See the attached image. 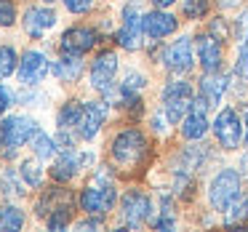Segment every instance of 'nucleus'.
Masks as SVG:
<instances>
[{"label": "nucleus", "instance_id": "obj_23", "mask_svg": "<svg viewBox=\"0 0 248 232\" xmlns=\"http://www.w3.org/2000/svg\"><path fill=\"white\" fill-rule=\"evenodd\" d=\"M24 227V214L16 205H0V232H14Z\"/></svg>", "mask_w": 248, "mask_h": 232}, {"label": "nucleus", "instance_id": "obj_41", "mask_svg": "<svg viewBox=\"0 0 248 232\" xmlns=\"http://www.w3.org/2000/svg\"><path fill=\"white\" fill-rule=\"evenodd\" d=\"M240 0H219V8H232V6H237Z\"/></svg>", "mask_w": 248, "mask_h": 232}, {"label": "nucleus", "instance_id": "obj_18", "mask_svg": "<svg viewBox=\"0 0 248 232\" xmlns=\"http://www.w3.org/2000/svg\"><path fill=\"white\" fill-rule=\"evenodd\" d=\"M198 88H200V96H203L211 107H219L221 96H224V91H227V75H221V72H205V75L200 77Z\"/></svg>", "mask_w": 248, "mask_h": 232}, {"label": "nucleus", "instance_id": "obj_37", "mask_svg": "<svg viewBox=\"0 0 248 232\" xmlns=\"http://www.w3.org/2000/svg\"><path fill=\"white\" fill-rule=\"evenodd\" d=\"M102 227H104L102 216H96V219H86V221H80V224H78V230H102Z\"/></svg>", "mask_w": 248, "mask_h": 232}, {"label": "nucleus", "instance_id": "obj_42", "mask_svg": "<svg viewBox=\"0 0 248 232\" xmlns=\"http://www.w3.org/2000/svg\"><path fill=\"white\" fill-rule=\"evenodd\" d=\"M46 3H54V0H46Z\"/></svg>", "mask_w": 248, "mask_h": 232}, {"label": "nucleus", "instance_id": "obj_11", "mask_svg": "<svg viewBox=\"0 0 248 232\" xmlns=\"http://www.w3.org/2000/svg\"><path fill=\"white\" fill-rule=\"evenodd\" d=\"M46 72H48V59H46L43 51H24L22 59H19V83L24 86H38L43 83Z\"/></svg>", "mask_w": 248, "mask_h": 232}, {"label": "nucleus", "instance_id": "obj_8", "mask_svg": "<svg viewBox=\"0 0 248 232\" xmlns=\"http://www.w3.org/2000/svg\"><path fill=\"white\" fill-rule=\"evenodd\" d=\"M141 16L144 14H139V6L136 3H128V6L123 8V27L118 30V46L125 51H136L141 48V35H144V30H141Z\"/></svg>", "mask_w": 248, "mask_h": 232}, {"label": "nucleus", "instance_id": "obj_26", "mask_svg": "<svg viewBox=\"0 0 248 232\" xmlns=\"http://www.w3.org/2000/svg\"><path fill=\"white\" fill-rule=\"evenodd\" d=\"M19 176H22L30 187H40V184H43V168H38V163H35V160H22Z\"/></svg>", "mask_w": 248, "mask_h": 232}, {"label": "nucleus", "instance_id": "obj_20", "mask_svg": "<svg viewBox=\"0 0 248 232\" xmlns=\"http://www.w3.org/2000/svg\"><path fill=\"white\" fill-rule=\"evenodd\" d=\"M83 109H86V104H80V102H67L64 107L59 109V115H56V123H59V128H67V131L78 128V123H80V118H83Z\"/></svg>", "mask_w": 248, "mask_h": 232}, {"label": "nucleus", "instance_id": "obj_3", "mask_svg": "<svg viewBox=\"0 0 248 232\" xmlns=\"http://www.w3.org/2000/svg\"><path fill=\"white\" fill-rule=\"evenodd\" d=\"M163 112H166L168 123H182L184 115L192 109L195 93L192 86L187 80H171L166 88H163Z\"/></svg>", "mask_w": 248, "mask_h": 232}, {"label": "nucleus", "instance_id": "obj_13", "mask_svg": "<svg viewBox=\"0 0 248 232\" xmlns=\"http://www.w3.org/2000/svg\"><path fill=\"white\" fill-rule=\"evenodd\" d=\"M115 72H118V54H115V51H102V54L91 62V72H88V75H91V88H96V91L104 93L112 86Z\"/></svg>", "mask_w": 248, "mask_h": 232}, {"label": "nucleus", "instance_id": "obj_5", "mask_svg": "<svg viewBox=\"0 0 248 232\" xmlns=\"http://www.w3.org/2000/svg\"><path fill=\"white\" fill-rule=\"evenodd\" d=\"M214 136L219 141L221 150H237L240 141L246 139V128H243V118L232 107L219 109L214 118Z\"/></svg>", "mask_w": 248, "mask_h": 232}, {"label": "nucleus", "instance_id": "obj_16", "mask_svg": "<svg viewBox=\"0 0 248 232\" xmlns=\"http://www.w3.org/2000/svg\"><path fill=\"white\" fill-rule=\"evenodd\" d=\"M107 120V104L102 102H86V109H83V118L80 123H78V136L86 141H91L93 136L99 134V128H102V123Z\"/></svg>", "mask_w": 248, "mask_h": 232}, {"label": "nucleus", "instance_id": "obj_12", "mask_svg": "<svg viewBox=\"0 0 248 232\" xmlns=\"http://www.w3.org/2000/svg\"><path fill=\"white\" fill-rule=\"evenodd\" d=\"M195 46H198V62H200V67H203L205 72H219L221 70V62H224L221 38H216V35H211V32H203V35H198Z\"/></svg>", "mask_w": 248, "mask_h": 232}, {"label": "nucleus", "instance_id": "obj_36", "mask_svg": "<svg viewBox=\"0 0 248 232\" xmlns=\"http://www.w3.org/2000/svg\"><path fill=\"white\" fill-rule=\"evenodd\" d=\"M11 102H14V99H11V91H8L3 83H0V115H3L8 107H11Z\"/></svg>", "mask_w": 248, "mask_h": 232}, {"label": "nucleus", "instance_id": "obj_30", "mask_svg": "<svg viewBox=\"0 0 248 232\" xmlns=\"http://www.w3.org/2000/svg\"><path fill=\"white\" fill-rule=\"evenodd\" d=\"M208 14V0H184V16L187 19H203Z\"/></svg>", "mask_w": 248, "mask_h": 232}, {"label": "nucleus", "instance_id": "obj_35", "mask_svg": "<svg viewBox=\"0 0 248 232\" xmlns=\"http://www.w3.org/2000/svg\"><path fill=\"white\" fill-rule=\"evenodd\" d=\"M208 32L224 40V38H227V24H224V19H214V22H211V30H208Z\"/></svg>", "mask_w": 248, "mask_h": 232}, {"label": "nucleus", "instance_id": "obj_19", "mask_svg": "<svg viewBox=\"0 0 248 232\" xmlns=\"http://www.w3.org/2000/svg\"><path fill=\"white\" fill-rule=\"evenodd\" d=\"M54 75L59 77L62 83H75L78 77L83 75V62L78 54H62L59 62H54Z\"/></svg>", "mask_w": 248, "mask_h": 232}, {"label": "nucleus", "instance_id": "obj_27", "mask_svg": "<svg viewBox=\"0 0 248 232\" xmlns=\"http://www.w3.org/2000/svg\"><path fill=\"white\" fill-rule=\"evenodd\" d=\"M67 224H70V205L67 203L56 205V208L46 216V227H48V230H64Z\"/></svg>", "mask_w": 248, "mask_h": 232}, {"label": "nucleus", "instance_id": "obj_28", "mask_svg": "<svg viewBox=\"0 0 248 232\" xmlns=\"http://www.w3.org/2000/svg\"><path fill=\"white\" fill-rule=\"evenodd\" d=\"M152 224L157 227V230H173V224H176V214H173V203L171 198H163V205H160V219H155Z\"/></svg>", "mask_w": 248, "mask_h": 232}, {"label": "nucleus", "instance_id": "obj_29", "mask_svg": "<svg viewBox=\"0 0 248 232\" xmlns=\"http://www.w3.org/2000/svg\"><path fill=\"white\" fill-rule=\"evenodd\" d=\"M235 75L243 83H248V35L240 40V51H237V62H235Z\"/></svg>", "mask_w": 248, "mask_h": 232}, {"label": "nucleus", "instance_id": "obj_38", "mask_svg": "<svg viewBox=\"0 0 248 232\" xmlns=\"http://www.w3.org/2000/svg\"><path fill=\"white\" fill-rule=\"evenodd\" d=\"M240 176L248 179V150L243 152V157H240Z\"/></svg>", "mask_w": 248, "mask_h": 232}, {"label": "nucleus", "instance_id": "obj_32", "mask_svg": "<svg viewBox=\"0 0 248 232\" xmlns=\"http://www.w3.org/2000/svg\"><path fill=\"white\" fill-rule=\"evenodd\" d=\"M16 22V8L11 0H0V27H11Z\"/></svg>", "mask_w": 248, "mask_h": 232}, {"label": "nucleus", "instance_id": "obj_17", "mask_svg": "<svg viewBox=\"0 0 248 232\" xmlns=\"http://www.w3.org/2000/svg\"><path fill=\"white\" fill-rule=\"evenodd\" d=\"M24 32L30 35V38H43L46 30H51L56 24V14L51 11V8H43V6H32L24 11Z\"/></svg>", "mask_w": 248, "mask_h": 232}, {"label": "nucleus", "instance_id": "obj_22", "mask_svg": "<svg viewBox=\"0 0 248 232\" xmlns=\"http://www.w3.org/2000/svg\"><path fill=\"white\" fill-rule=\"evenodd\" d=\"M246 219H248V195L240 192L235 198V203L224 211V221L230 227H235V224H246Z\"/></svg>", "mask_w": 248, "mask_h": 232}, {"label": "nucleus", "instance_id": "obj_34", "mask_svg": "<svg viewBox=\"0 0 248 232\" xmlns=\"http://www.w3.org/2000/svg\"><path fill=\"white\" fill-rule=\"evenodd\" d=\"M235 32H237V38H246V35H248V11H243L240 16H237Z\"/></svg>", "mask_w": 248, "mask_h": 232}, {"label": "nucleus", "instance_id": "obj_1", "mask_svg": "<svg viewBox=\"0 0 248 232\" xmlns=\"http://www.w3.org/2000/svg\"><path fill=\"white\" fill-rule=\"evenodd\" d=\"M240 184H243L240 171H235V168H221L208 184V203H211V208L224 214V211L235 203L237 195L243 192Z\"/></svg>", "mask_w": 248, "mask_h": 232}, {"label": "nucleus", "instance_id": "obj_24", "mask_svg": "<svg viewBox=\"0 0 248 232\" xmlns=\"http://www.w3.org/2000/svg\"><path fill=\"white\" fill-rule=\"evenodd\" d=\"M56 150H59V147H56V141L51 139L48 134H40L38 131V134L32 136V152H35L38 160H51Z\"/></svg>", "mask_w": 248, "mask_h": 232}, {"label": "nucleus", "instance_id": "obj_6", "mask_svg": "<svg viewBox=\"0 0 248 232\" xmlns=\"http://www.w3.org/2000/svg\"><path fill=\"white\" fill-rule=\"evenodd\" d=\"M35 134H38V123L32 118H24V115L6 118L0 123V147H11V150L14 147H22Z\"/></svg>", "mask_w": 248, "mask_h": 232}, {"label": "nucleus", "instance_id": "obj_10", "mask_svg": "<svg viewBox=\"0 0 248 232\" xmlns=\"http://www.w3.org/2000/svg\"><path fill=\"white\" fill-rule=\"evenodd\" d=\"M208 107L211 104L205 102L203 96H195L192 109H189V112L184 115V120H182V136L187 141H200L205 134H208V118H205V109Z\"/></svg>", "mask_w": 248, "mask_h": 232}, {"label": "nucleus", "instance_id": "obj_33", "mask_svg": "<svg viewBox=\"0 0 248 232\" xmlns=\"http://www.w3.org/2000/svg\"><path fill=\"white\" fill-rule=\"evenodd\" d=\"M91 6H93V0H64V8L72 14H86V11H91Z\"/></svg>", "mask_w": 248, "mask_h": 232}, {"label": "nucleus", "instance_id": "obj_14", "mask_svg": "<svg viewBox=\"0 0 248 232\" xmlns=\"http://www.w3.org/2000/svg\"><path fill=\"white\" fill-rule=\"evenodd\" d=\"M179 27L176 16L168 11H163V8H157V11H150L141 16V30H144V35L150 40H163L168 38V35H173Z\"/></svg>", "mask_w": 248, "mask_h": 232}, {"label": "nucleus", "instance_id": "obj_15", "mask_svg": "<svg viewBox=\"0 0 248 232\" xmlns=\"http://www.w3.org/2000/svg\"><path fill=\"white\" fill-rule=\"evenodd\" d=\"M99 35L93 32L91 27H70L64 35H62V43H59V51L62 54H78L83 56L86 51H91L96 46Z\"/></svg>", "mask_w": 248, "mask_h": 232}, {"label": "nucleus", "instance_id": "obj_7", "mask_svg": "<svg viewBox=\"0 0 248 232\" xmlns=\"http://www.w3.org/2000/svg\"><path fill=\"white\" fill-rule=\"evenodd\" d=\"M163 64L173 75H187L195 67V51H192V38H179L163 51Z\"/></svg>", "mask_w": 248, "mask_h": 232}, {"label": "nucleus", "instance_id": "obj_25", "mask_svg": "<svg viewBox=\"0 0 248 232\" xmlns=\"http://www.w3.org/2000/svg\"><path fill=\"white\" fill-rule=\"evenodd\" d=\"M19 70V56L11 46H0V80H6L8 75Z\"/></svg>", "mask_w": 248, "mask_h": 232}, {"label": "nucleus", "instance_id": "obj_9", "mask_svg": "<svg viewBox=\"0 0 248 232\" xmlns=\"http://www.w3.org/2000/svg\"><path fill=\"white\" fill-rule=\"evenodd\" d=\"M80 208L86 211V216H107L109 211H112L115 200H118V195H115L112 187H88L80 192Z\"/></svg>", "mask_w": 248, "mask_h": 232}, {"label": "nucleus", "instance_id": "obj_40", "mask_svg": "<svg viewBox=\"0 0 248 232\" xmlns=\"http://www.w3.org/2000/svg\"><path fill=\"white\" fill-rule=\"evenodd\" d=\"M176 0H152V6L155 8H168V6H173Z\"/></svg>", "mask_w": 248, "mask_h": 232}, {"label": "nucleus", "instance_id": "obj_31", "mask_svg": "<svg viewBox=\"0 0 248 232\" xmlns=\"http://www.w3.org/2000/svg\"><path fill=\"white\" fill-rule=\"evenodd\" d=\"M147 86V77L141 75V72H136V70H131L128 75H125V80H123V91H131V93H139L141 88Z\"/></svg>", "mask_w": 248, "mask_h": 232}, {"label": "nucleus", "instance_id": "obj_2", "mask_svg": "<svg viewBox=\"0 0 248 232\" xmlns=\"http://www.w3.org/2000/svg\"><path fill=\"white\" fill-rule=\"evenodd\" d=\"M112 157L118 166H139L147 157V139L139 128H123L112 139Z\"/></svg>", "mask_w": 248, "mask_h": 232}, {"label": "nucleus", "instance_id": "obj_21", "mask_svg": "<svg viewBox=\"0 0 248 232\" xmlns=\"http://www.w3.org/2000/svg\"><path fill=\"white\" fill-rule=\"evenodd\" d=\"M78 157L72 155V152H64V155L59 157V160L54 163V168H51V176H54V182H70L72 176H75L78 171Z\"/></svg>", "mask_w": 248, "mask_h": 232}, {"label": "nucleus", "instance_id": "obj_4", "mask_svg": "<svg viewBox=\"0 0 248 232\" xmlns=\"http://www.w3.org/2000/svg\"><path fill=\"white\" fill-rule=\"evenodd\" d=\"M152 198L141 189H128L120 200V216H123V224H128L131 230H139L147 221H152Z\"/></svg>", "mask_w": 248, "mask_h": 232}, {"label": "nucleus", "instance_id": "obj_39", "mask_svg": "<svg viewBox=\"0 0 248 232\" xmlns=\"http://www.w3.org/2000/svg\"><path fill=\"white\" fill-rule=\"evenodd\" d=\"M240 118H243V128H246V141H248V104L240 107Z\"/></svg>", "mask_w": 248, "mask_h": 232}]
</instances>
